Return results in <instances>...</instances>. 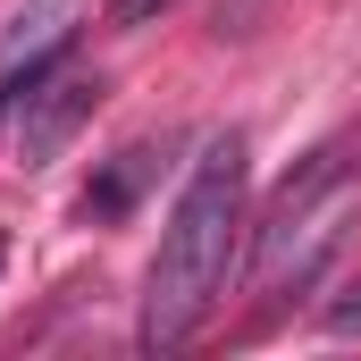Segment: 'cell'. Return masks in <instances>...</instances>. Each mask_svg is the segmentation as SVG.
Returning a JSON list of instances; mask_svg holds the SVG:
<instances>
[{
    "label": "cell",
    "mask_w": 361,
    "mask_h": 361,
    "mask_svg": "<svg viewBox=\"0 0 361 361\" xmlns=\"http://www.w3.org/2000/svg\"><path fill=\"white\" fill-rule=\"evenodd\" d=\"M244 177H252V143L235 126L210 135L177 193V210H169V227H160V252H152L143 328H135L143 353H177L210 319V302L227 286V261H235V227H244Z\"/></svg>",
    "instance_id": "6da1fadb"
},
{
    "label": "cell",
    "mask_w": 361,
    "mask_h": 361,
    "mask_svg": "<svg viewBox=\"0 0 361 361\" xmlns=\"http://www.w3.org/2000/svg\"><path fill=\"white\" fill-rule=\"evenodd\" d=\"M353 210H361V152L353 143H319L269 193V210L252 227V294H302L311 277L336 261Z\"/></svg>",
    "instance_id": "7a4b0ae2"
},
{
    "label": "cell",
    "mask_w": 361,
    "mask_h": 361,
    "mask_svg": "<svg viewBox=\"0 0 361 361\" xmlns=\"http://www.w3.org/2000/svg\"><path fill=\"white\" fill-rule=\"evenodd\" d=\"M92 109H101V76H51L42 92H25V101H17V160H25V169L59 160Z\"/></svg>",
    "instance_id": "3957f363"
},
{
    "label": "cell",
    "mask_w": 361,
    "mask_h": 361,
    "mask_svg": "<svg viewBox=\"0 0 361 361\" xmlns=\"http://www.w3.org/2000/svg\"><path fill=\"white\" fill-rule=\"evenodd\" d=\"M169 152H177V135H160V143L143 135V143H126L118 160H101V177L85 185V219H92V227H118V219L152 193V177L169 169Z\"/></svg>",
    "instance_id": "277c9868"
},
{
    "label": "cell",
    "mask_w": 361,
    "mask_h": 361,
    "mask_svg": "<svg viewBox=\"0 0 361 361\" xmlns=\"http://www.w3.org/2000/svg\"><path fill=\"white\" fill-rule=\"evenodd\" d=\"M76 8H85V0H8V8H0V68H17V59H34V51H68Z\"/></svg>",
    "instance_id": "5b68a950"
},
{
    "label": "cell",
    "mask_w": 361,
    "mask_h": 361,
    "mask_svg": "<svg viewBox=\"0 0 361 361\" xmlns=\"http://www.w3.org/2000/svg\"><path fill=\"white\" fill-rule=\"evenodd\" d=\"M169 0H109V25H143V17H160Z\"/></svg>",
    "instance_id": "8992f818"
},
{
    "label": "cell",
    "mask_w": 361,
    "mask_h": 361,
    "mask_svg": "<svg viewBox=\"0 0 361 361\" xmlns=\"http://www.w3.org/2000/svg\"><path fill=\"white\" fill-rule=\"evenodd\" d=\"M328 328H336V336H353V328H361V286H353V302H336V311H328Z\"/></svg>",
    "instance_id": "52a82bcc"
},
{
    "label": "cell",
    "mask_w": 361,
    "mask_h": 361,
    "mask_svg": "<svg viewBox=\"0 0 361 361\" xmlns=\"http://www.w3.org/2000/svg\"><path fill=\"white\" fill-rule=\"evenodd\" d=\"M0 261H8V244H0Z\"/></svg>",
    "instance_id": "ba28073f"
}]
</instances>
